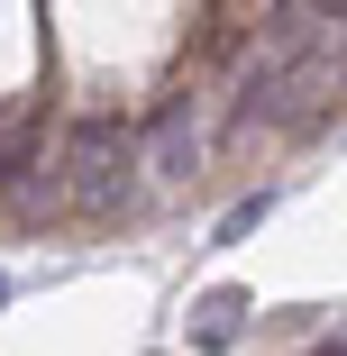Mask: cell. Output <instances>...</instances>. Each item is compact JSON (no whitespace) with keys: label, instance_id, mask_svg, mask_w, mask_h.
Segmentation results:
<instances>
[{"label":"cell","instance_id":"obj_1","mask_svg":"<svg viewBox=\"0 0 347 356\" xmlns=\"http://www.w3.org/2000/svg\"><path fill=\"white\" fill-rule=\"evenodd\" d=\"M329 92H347L338 83V28L311 0H293V10L265 28L256 64L238 74V128H302Z\"/></svg>","mask_w":347,"mask_h":356},{"label":"cell","instance_id":"obj_2","mask_svg":"<svg viewBox=\"0 0 347 356\" xmlns=\"http://www.w3.org/2000/svg\"><path fill=\"white\" fill-rule=\"evenodd\" d=\"M128 165H137V128H128V119H110V110L74 119V137H64V165H55L64 192H74V220H110V210L137 201Z\"/></svg>","mask_w":347,"mask_h":356},{"label":"cell","instance_id":"obj_3","mask_svg":"<svg viewBox=\"0 0 347 356\" xmlns=\"http://www.w3.org/2000/svg\"><path fill=\"white\" fill-rule=\"evenodd\" d=\"M201 147H211L201 101H192V92H174V101L156 110V128H147V174H156V183H192V174H201Z\"/></svg>","mask_w":347,"mask_h":356},{"label":"cell","instance_id":"obj_4","mask_svg":"<svg viewBox=\"0 0 347 356\" xmlns=\"http://www.w3.org/2000/svg\"><path fill=\"white\" fill-rule=\"evenodd\" d=\"M238 338H247V293H238V283H211V293L192 302V347L201 356H229Z\"/></svg>","mask_w":347,"mask_h":356},{"label":"cell","instance_id":"obj_5","mask_svg":"<svg viewBox=\"0 0 347 356\" xmlns=\"http://www.w3.org/2000/svg\"><path fill=\"white\" fill-rule=\"evenodd\" d=\"M37 147H46L37 128H19V137H0V192H28V183H37Z\"/></svg>","mask_w":347,"mask_h":356},{"label":"cell","instance_id":"obj_6","mask_svg":"<svg viewBox=\"0 0 347 356\" xmlns=\"http://www.w3.org/2000/svg\"><path fill=\"white\" fill-rule=\"evenodd\" d=\"M265 210H274V192H247L229 220H220V247H229V238H247V229H265Z\"/></svg>","mask_w":347,"mask_h":356}]
</instances>
